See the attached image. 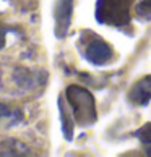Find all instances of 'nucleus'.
Here are the masks:
<instances>
[{"mask_svg": "<svg viewBox=\"0 0 151 157\" xmlns=\"http://www.w3.org/2000/svg\"><path fill=\"white\" fill-rule=\"evenodd\" d=\"M67 102L72 107V115L77 123L80 125H93L97 120V112H96V102L93 94L81 88V86H68L65 91Z\"/></svg>", "mask_w": 151, "mask_h": 157, "instance_id": "f257e3e1", "label": "nucleus"}, {"mask_svg": "<svg viewBox=\"0 0 151 157\" xmlns=\"http://www.w3.org/2000/svg\"><path fill=\"white\" fill-rule=\"evenodd\" d=\"M132 0H97L96 20L97 23L115 28H124L130 23Z\"/></svg>", "mask_w": 151, "mask_h": 157, "instance_id": "f03ea898", "label": "nucleus"}, {"mask_svg": "<svg viewBox=\"0 0 151 157\" xmlns=\"http://www.w3.org/2000/svg\"><path fill=\"white\" fill-rule=\"evenodd\" d=\"M73 15V0H57L54 8V20H55V36L65 37L72 25Z\"/></svg>", "mask_w": 151, "mask_h": 157, "instance_id": "7ed1b4c3", "label": "nucleus"}, {"mask_svg": "<svg viewBox=\"0 0 151 157\" xmlns=\"http://www.w3.org/2000/svg\"><path fill=\"white\" fill-rule=\"evenodd\" d=\"M112 55H114V52L111 49V45L106 40L97 39V37L93 39L85 49L86 60L91 62L93 65H106L107 62H111Z\"/></svg>", "mask_w": 151, "mask_h": 157, "instance_id": "20e7f679", "label": "nucleus"}, {"mask_svg": "<svg viewBox=\"0 0 151 157\" xmlns=\"http://www.w3.org/2000/svg\"><path fill=\"white\" fill-rule=\"evenodd\" d=\"M129 101L137 105H148L151 101V75L138 79L129 91Z\"/></svg>", "mask_w": 151, "mask_h": 157, "instance_id": "39448f33", "label": "nucleus"}, {"mask_svg": "<svg viewBox=\"0 0 151 157\" xmlns=\"http://www.w3.org/2000/svg\"><path fill=\"white\" fill-rule=\"evenodd\" d=\"M59 110H60V121H62V131L63 135H65V138L68 139V141H72L73 139V115L70 117V115L67 113V104L63 99H59Z\"/></svg>", "mask_w": 151, "mask_h": 157, "instance_id": "423d86ee", "label": "nucleus"}, {"mask_svg": "<svg viewBox=\"0 0 151 157\" xmlns=\"http://www.w3.org/2000/svg\"><path fill=\"white\" fill-rule=\"evenodd\" d=\"M137 16L143 21H151V0H141L135 7Z\"/></svg>", "mask_w": 151, "mask_h": 157, "instance_id": "0eeeda50", "label": "nucleus"}, {"mask_svg": "<svg viewBox=\"0 0 151 157\" xmlns=\"http://www.w3.org/2000/svg\"><path fill=\"white\" fill-rule=\"evenodd\" d=\"M135 136L140 139L141 143L149 144V143H151V123H145L140 130L135 133Z\"/></svg>", "mask_w": 151, "mask_h": 157, "instance_id": "6e6552de", "label": "nucleus"}, {"mask_svg": "<svg viewBox=\"0 0 151 157\" xmlns=\"http://www.w3.org/2000/svg\"><path fill=\"white\" fill-rule=\"evenodd\" d=\"M146 154H148V155H151V147H148V149H146Z\"/></svg>", "mask_w": 151, "mask_h": 157, "instance_id": "1a4fd4ad", "label": "nucleus"}]
</instances>
